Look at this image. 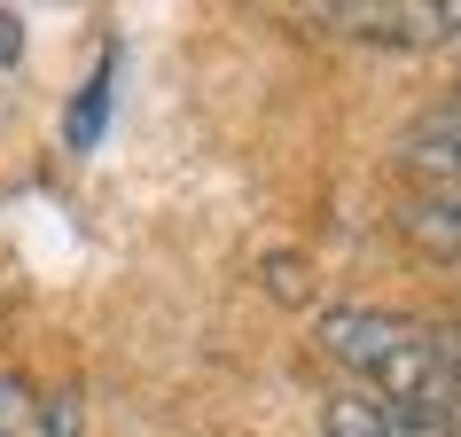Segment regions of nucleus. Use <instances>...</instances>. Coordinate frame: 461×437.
Listing matches in <instances>:
<instances>
[{
  "label": "nucleus",
  "mask_w": 461,
  "mask_h": 437,
  "mask_svg": "<svg viewBox=\"0 0 461 437\" xmlns=\"http://www.w3.org/2000/svg\"><path fill=\"white\" fill-rule=\"evenodd\" d=\"M321 352L360 375V390L391 398V406H454L461 398V352L454 336H438L407 313L384 305H329L321 313Z\"/></svg>",
  "instance_id": "nucleus-1"
},
{
  "label": "nucleus",
  "mask_w": 461,
  "mask_h": 437,
  "mask_svg": "<svg viewBox=\"0 0 461 437\" xmlns=\"http://www.w3.org/2000/svg\"><path fill=\"white\" fill-rule=\"evenodd\" d=\"M313 24L375 48H438V40H461V0H360V8H313Z\"/></svg>",
  "instance_id": "nucleus-2"
},
{
  "label": "nucleus",
  "mask_w": 461,
  "mask_h": 437,
  "mask_svg": "<svg viewBox=\"0 0 461 437\" xmlns=\"http://www.w3.org/2000/svg\"><path fill=\"white\" fill-rule=\"evenodd\" d=\"M407 165L430 180V195H461V102L430 110V118L407 133Z\"/></svg>",
  "instance_id": "nucleus-3"
},
{
  "label": "nucleus",
  "mask_w": 461,
  "mask_h": 437,
  "mask_svg": "<svg viewBox=\"0 0 461 437\" xmlns=\"http://www.w3.org/2000/svg\"><path fill=\"white\" fill-rule=\"evenodd\" d=\"M399 227H407L422 250H438V258L461 266V195H414L407 211H399Z\"/></svg>",
  "instance_id": "nucleus-4"
},
{
  "label": "nucleus",
  "mask_w": 461,
  "mask_h": 437,
  "mask_svg": "<svg viewBox=\"0 0 461 437\" xmlns=\"http://www.w3.org/2000/svg\"><path fill=\"white\" fill-rule=\"evenodd\" d=\"M102 118H110V71L86 78V94H78V110H71V148H95Z\"/></svg>",
  "instance_id": "nucleus-5"
},
{
  "label": "nucleus",
  "mask_w": 461,
  "mask_h": 437,
  "mask_svg": "<svg viewBox=\"0 0 461 437\" xmlns=\"http://www.w3.org/2000/svg\"><path fill=\"white\" fill-rule=\"evenodd\" d=\"M40 437H78V398L71 390H55L48 414H40Z\"/></svg>",
  "instance_id": "nucleus-6"
},
{
  "label": "nucleus",
  "mask_w": 461,
  "mask_h": 437,
  "mask_svg": "<svg viewBox=\"0 0 461 437\" xmlns=\"http://www.w3.org/2000/svg\"><path fill=\"white\" fill-rule=\"evenodd\" d=\"M8 55H16V16L0 8V63H8Z\"/></svg>",
  "instance_id": "nucleus-7"
},
{
  "label": "nucleus",
  "mask_w": 461,
  "mask_h": 437,
  "mask_svg": "<svg viewBox=\"0 0 461 437\" xmlns=\"http://www.w3.org/2000/svg\"><path fill=\"white\" fill-rule=\"evenodd\" d=\"M446 437H461V398H454V406H446Z\"/></svg>",
  "instance_id": "nucleus-8"
}]
</instances>
